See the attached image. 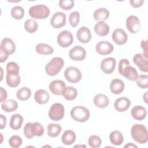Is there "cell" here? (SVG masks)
Listing matches in <instances>:
<instances>
[{"instance_id":"obj_1","label":"cell","mask_w":148,"mask_h":148,"mask_svg":"<svg viewBox=\"0 0 148 148\" xmlns=\"http://www.w3.org/2000/svg\"><path fill=\"white\" fill-rule=\"evenodd\" d=\"M131 134L133 139L139 143L144 144L148 140L147 130L143 124H136L132 125Z\"/></svg>"},{"instance_id":"obj_2","label":"cell","mask_w":148,"mask_h":148,"mask_svg":"<svg viewBox=\"0 0 148 148\" xmlns=\"http://www.w3.org/2000/svg\"><path fill=\"white\" fill-rule=\"evenodd\" d=\"M64 60L59 57L52 58L45 66L46 73L50 76L57 75L64 66Z\"/></svg>"},{"instance_id":"obj_3","label":"cell","mask_w":148,"mask_h":148,"mask_svg":"<svg viewBox=\"0 0 148 148\" xmlns=\"http://www.w3.org/2000/svg\"><path fill=\"white\" fill-rule=\"evenodd\" d=\"M71 117L76 121L84 123L90 118V112L87 108L83 106H76L73 107L70 112Z\"/></svg>"},{"instance_id":"obj_4","label":"cell","mask_w":148,"mask_h":148,"mask_svg":"<svg viewBox=\"0 0 148 148\" xmlns=\"http://www.w3.org/2000/svg\"><path fill=\"white\" fill-rule=\"evenodd\" d=\"M30 17L35 19L46 18L50 14V10L45 5H36L31 6L28 11Z\"/></svg>"},{"instance_id":"obj_5","label":"cell","mask_w":148,"mask_h":148,"mask_svg":"<svg viewBox=\"0 0 148 148\" xmlns=\"http://www.w3.org/2000/svg\"><path fill=\"white\" fill-rule=\"evenodd\" d=\"M64 113L65 110L62 104L60 103H54L51 106L49 110L48 115L51 120L57 121L64 117Z\"/></svg>"},{"instance_id":"obj_6","label":"cell","mask_w":148,"mask_h":148,"mask_svg":"<svg viewBox=\"0 0 148 148\" xmlns=\"http://www.w3.org/2000/svg\"><path fill=\"white\" fill-rule=\"evenodd\" d=\"M82 76L80 71L75 66H69L64 71V77L70 83H76L79 82L81 80Z\"/></svg>"},{"instance_id":"obj_7","label":"cell","mask_w":148,"mask_h":148,"mask_svg":"<svg viewBox=\"0 0 148 148\" xmlns=\"http://www.w3.org/2000/svg\"><path fill=\"white\" fill-rule=\"evenodd\" d=\"M57 41L61 47L66 48L71 46L73 41V36L68 30H64L60 32L57 38Z\"/></svg>"},{"instance_id":"obj_8","label":"cell","mask_w":148,"mask_h":148,"mask_svg":"<svg viewBox=\"0 0 148 148\" xmlns=\"http://www.w3.org/2000/svg\"><path fill=\"white\" fill-rule=\"evenodd\" d=\"M49 88L50 91L54 95H63L66 90V86L63 80L57 79L50 83Z\"/></svg>"},{"instance_id":"obj_9","label":"cell","mask_w":148,"mask_h":148,"mask_svg":"<svg viewBox=\"0 0 148 148\" xmlns=\"http://www.w3.org/2000/svg\"><path fill=\"white\" fill-rule=\"evenodd\" d=\"M69 56L73 61H82L86 57V51L82 46L77 45L69 50Z\"/></svg>"},{"instance_id":"obj_10","label":"cell","mask_w":148,"mask_h":148,"mask_svg":"<svg viewBox=\"0 0 148 148\" xmlns=\"http://www.w3.org/2000/svg\"><path fill=\"white\" fill-rule=\"evenodd\" d=\"M125 25L127 29L131 34L137 33L140 28V20L137 16L134 15H131L127 18Z\"/></svg>"},{"instance_id":"obj_11","label":"cell","mask_w":148,"mask_h":148,"mask_svg":"<svg viewBox=\"0 0 148 148\" xmlns=\"http://www.w3.org/2000/svg\"><path fill=\"white\" fill-rule=\"evenodd\" d=\"M51 25L56 29L64 27L66 24V15L61 12L55 13L50 20Z\"/></svg>"},{"instance_id":"obj_12","label":"cell","mask_w":148,"mask_h":148,"mask_svg":"<svg viewBox=\"0 0 148 148\" xmlns=\"http://www.w3.org/2000/svg\"><path fill=\"white\" fill-rule=\"evenodd\" d=\"M116 61L113 57L104 58L100 64V67L103 72L106 74H111L113 72L116 66Z\"/></svg>"},{"instance_id":"obj_13","label":"cell","mask_w":148,"mask_h":148,"mask_svg":"<svg viewBox=\"0 0 148 148\" xmlns=\"http://www.w3.org/2000/svg\"><path fill=\"white\" fill-rule=\"evenodd\" d=\"M96 51L101 55H108L112 53L114 50L113 45L108 41H100L95 46Z\"/></svg>"},{"instance_id":"obj_14","label":"cell","mask_w":148,"mask_h":148,"mask_svg":"<svg viewBox=\"0 0 148 148\" xmlns=\"http://www.w3.org/2000/svg\"><path fill=\"white\" fill-rule=\"evenodd\" d=\"M112 38L114 42L118 45H123L127 43L128 35L121 28H117L113 32Z\"/></svg>"},{"instance_id":"obj_15","label":"cell","mask_w":148,"mask_h":148,"mask_svg":"<svg viewBox=\"0 0 148 148\" xmlns=\"http://www.w3.org/2000/svg\"><path fill=\"white\" fill-rule=\"evenodd\" d=\"M77 40L82 43H88L91 39V33L90 30L86 27H81L76 32Z\"/></svg>"},{"instance_id":"obj_16","label":"cell","mask_w":148,"mask_h":148,"mask_svg":"<svg viewBox=\"0 0 148 148\" xmlns=\"http://www.w3.org/2000/svg\"><path fill=\"white\" fill-rule=\"evenodd\" d=\"M133 62L139 68V69L144 72L148 71V61L143 55L141 53H137L133 57Z\"/></svg>"},{"instance_id":"obj_17","label":"cell","mask_w":148,"mask_h":148,"mask_svg":"<svg viewBox=\"0 0 148 148\" xmlns=\"http://www.w3.org/2000/svg\"><path fill=\"white\" fill-rule=\"evenodd\" d=\"M119 73L121 75L131 81H135L138 76L136 69L133 66H130V64L127 65Z\"/></svg>"},{"instance_id":"obj_18","label":"cell","mask_w":148,"mask_h":148,"mask_svg":"<svg viewBox=\"0 0 148 148\" xmlns=\"http://www.w3.org/2000/svg\"><path fill=\"white\" fill-rule=\"evenodd\" d=\"M131 105L130 100L126 97H120L117 98L114 103V109L119 112L126 111Z\"/></svg>"},{"instance_id":"obj_19","label":"cell","mask_w":148,"mask_h":148,"mask_svg":"<svg viewBox=\"0 0 148 148\" xmlns=\"http://www.w3.org/2000/svg\"><path fill=\"white\" fill-rule=\"evenodd\" d=\"M124 83L122 80L120 79H114L111 81L109 88L111 92L113 94H120L124 91Z\"/></svg>"},{"instance_id":"obj_20","label":"cell","mask_w":148,"mask_h":148,"mask_svg":"<svg viewBox=\"0 0 148 148\" xmlns=\"http://www.w3.org/2000/svg\"><path fill=\"white\" fill-rule=\"evenodd\" d=\"M131 113L132 118L138 121L145 119L147 114L146 109L140 105L133 107L131 110Z\"/></svg>"},{"instance_id":"obj_21","label":"cell","mask_w":148,"mask_h":148,"mask_svg":"<svg viewBox=\"0 0 148 148\" xmlns=\"http://www.w3.org/2000/svg\"><path fill=\"white\" fill-rule=\"evenodd\" d=\"M34 99L39 104H45L49 101L50 99V95L46 90L39 89L35 92Z\"/></svg>"},{"instance_id":"obj_22","label":"cell","mask_w":148,"mask_h":148,"mask_svg":"<svg viewBox=\"0 0 148 148\" xmlns=\"http://www.w3.org/2000/svg\"><path fill=\"white\" fill-rule=\"evenodd\" d=\"M94 104L99 108H106L109 103V100L108 97L103 94H98L95 95L93 99Z\"/></svg>"},{"instance_id":"obj_23","label":"cell","mask_w":148,"mask_h":148,"mask_svg":"<svg viewBox=\"0 0 148 148\" xmlns=\"http://www.w3.org/2000/svg\"><path fill=\"white\" fill-rule=\"evenodd\" d=\"M94 29L96 34L98 36H104L109 32V26L104 21H98L94 25Z\"/></svg>"},{"instance_id":"obj_24","label":"cell","mask_w":148,"mask_h":148,"mask_svg":"<svg viewBox=\"0 0 148 148\" xmlns=\"http://www.w3.org/2000/svg\"><path fill=\"white\" fill-rule=\"evenodd\" d=\"M0 47L5 49L9 55L14 53L16 50L14 42L12 39L9 38H5L1 40Z\"/></svg>"},{"instance_id":"obj_25","label":"cell","mask_w":148,"mask_h":148,"mask_svg":"<svg viewBox=\"0 0 148 148\" xmlns=\"http://www.w3.org/2000/svg\"><path fill=\"white\" fill-rule=\"evenodd\" d=\"M76 138V136L75 132L72 130H66L63 133L61 137V140L65 145H71L75 142Z\"/></svg>"},{"instance_id":"obj_26","label":"cell","mask_w":148,"mask_h":148,"mask_svg":"<svg viewBox=\"0 0 148 148\" xmlns=\"http://www.w3.org/2000/svg\"><path fill=\"white\" fill-rule=\"evenodd\" d=\"M23 122V116L20 114H14L12 115L10 118L9 126L14 130H18L21 127Z\"/></svg>"},{"instance_id":"obj_27","label":"cell","mask_w":148,"mask_h":148,"mask_svg":"<svg viewBox=\"0 0 148 148\" xmlns=\"http://www.w3.org/2000/svg\"><path fill=\"white\" fill-rule=\"evenodd\" d=\"M110 15L109 11L104 8H101L95 10L94 12V18L99 21L106 20Z\"/></svg>"},{"instance_id":"obj_28","label":"cell","mask_w":148,"mask_h":148,"mask_svg":"<svg viewBox=\"0 0 148 148\" xmlns=\"http://www.w3.org/2000/svg\"><path fill=\"white\" fill-rule=\"evenodd\" d=\"M109 140L112 145L119 146L123 143L124 141V137L121 132L118 130H115L110 134Z\"/></svg>"},{"instance_id":"obj_29","label":"cell","mask_w":148,"mask_h":148,"mask_svg":"<svg viewBox=\"0 0 148 148\" xmlns=\"http://www.w3.org/2000/svg\"><path fill=\"white\" fill-rule=\"evenodd\" d=\"M1 108L5 112H12L18 108V103L15 100L9 99L1 103Z\"/></svg>"},{"instance_id":"obj_30","label":"cell","mask_w":148,"mask_h":148,"mask_svg":"<svg viewBox=\"0 0 148 148\" xmlns=\"http://www.w3.org/2000/svg\"><path fill=\"white\" fill-rule=\"evenodd\" d=\"M36 52L40 54L50 55L54 52L53 48L46 43H38L35 47Z\"/></svg>"},{"instance_id":"obj_31","label":"cell","mask_w":148,"mask_h":148,"mask_svg":"<svg viewBox=\"0 0 148 148\" xmlns=\"http://www.w3.org/2000/svg\"><path fill=\"white\" fill-rule=\"evenodd\" d=\"M62 131V127L58 124L50 123L47 125V133L51 138H56L59 135Z\"/></svg>"},{"instance_id":"obj_32","label":"cell","mask_w":148,"mask_h":148,"mask_svg":"<svg viewBox=\"0 0 148 148\" xmlns=\"http://www.w3.org/2000/svg\"><path fill=\"white\" fill-rule=\"evenodd\" d=\"M6 82L8 86L10 87H16L20 83V76L19 75L6 73Z\"/></svg>"},{"instance_id":"obj_33","label":"cell","mask_w":148,"mask_h":148,"mask_svg":"<svg viewBox=\"0 0 148 148\" xmlns=\"http://www.w3.org/2000/svg\"><path fill=\"white\" fill-rule=\"evenodd\" d=\"M31 95V91L27 87H23L17 91L16 97L20 101H26L28 99Z\"/></svg>"},{"instance_id":"obj_34","label":"cell","mask_w":148,"mask_h":148,"mask_svg":"<svg viewBox=\"0 0 148 148\" xmlns=\"http://www.w3.org/2000/svg\"><path fill=\"white\" fill-rule=\"evenodd\" d=\"M24 27L27 32L32 34L38 30V24L35 20L28 19L24 22Z\"/></svg>"},{"instance_id":"obj_35","label":"cell","mask_w":148,"mask_h":148,"mask_svg":"<svg viewBox=\"0 0 148 148\" xmlns=\"http://www.w3.org/2000/svg\"><path fill=\"white\" fill-rule=\"evenodd\" d=\"M31 130L33 135L36 136H42L45 132L44 127L39 122H34L31 123Z\"/></svg>"},{"instance_id":"obj_36","label":"cell","mask_w":148,"mask_h":148,"mask_svg":"<svg viewBox=\"0 0 148 148\" xmlns=\"http://www.w3.org/2000/svg\"><path fill=\"white\" fill-rule=\"evenodd\" d=\"M77 95V90L73 87H66V90L63 94L64 98L68 101H72L75 99Z\"/></svg>"},{"instance_id":"obj_37","label":"cell","mask_w":148,"mask_h":148,"mask_svg":"<svg viewBox=\"0 0 148 148\" xmlns=\"http://www.w3.org/2000/svg\"><path fill=\"white\" fill-rule=\"evenodd\" d=\"M10 14L15 20H21L24 16V9L20 6H15L11 9Z\"/></svg>"},{"instance_id":"obj_38","label":"cell","mask_w":148,"mask_h":148,"mask_svg":"<svg viewBox=\"0 0 148 148\" xmlns=\"http://www.w3.org/2000/svg\"><path fill=\"white\" fill-rule=\"evenodd\" d=\"M88 145L92 148L99 147L102 143V140L101 138L97 135H91L88 139Z\"/></svg>"},{"instance_id":"obj_39","label":"cell","mask_w":148,"mask_h":148,"mask_svg":"<svg viewBox=\"0 0 148 148\" xmlns=\"http://www.w3.org/2000/svg\"><path fill=\"white\" fill-rule=\"evenodd\" d=\"M136 84L141 88H147L148 76L147 75H140L135 80Z\"/></svg>"},{"instance_id":"obj_40","label":"cell","mask_w":148,"mask_h":148,"mask_svg":"<svg viewBox=\"0 0 148 148\" xmlns=\"http://www.w3.org/2000/svg\"><path fill=\"white\" fill-rule=\"evenodd\" d=\"M20 68L18 65L14 62H9L6 65L7 73L19 75Z\"/></svg>"},{"instance_id":"obj_41","label":"cell","mask_w":148,"mask_h":148,"mask_svg":"<svg viewBox=\"0 0 148 148\" xmlns=\"http://www.w3.org/2000/svg\"><path fill=\"white\" fill-rule=\"evenodd\" d=\"M80 21V14L78 12H72L69 16V23L72 27H76Z\"/></svg>"},{"instance_id":"obj_42","label":"cell","mask_w":148,"mask_h":148,"mask_svg":"<svg viewBox=\"0 0 148 148\" xmlns=\"http://www.w3.org/2000/svg\"><path fill=\"white\" fill-rule=\"evenodd\" d=\"M23 140L20 136L18 135H13L9 139V145L13 148H18L21 146Z\"/></svg>"},{"instance_id":"obj_43","label":"cell","mask_w":148,"mask_h":148,"mask_svg":"<svg viewBox=\"0 0 148 148\" xmlns=\"http://www.w3.org/2000/svg\"><path fill=\"white\" fill-rule=\"evenodd\" d=\"M59 6L64 10H71L75 5V2L73 0H61L58 2Z\"/></svg>"},{"instance_id":"obj_44","label":"cell","mask_w":148,"mask_h":148,"mask_svg":"<svg viewBox=\"0 0 148 148\" xmlns=\"http://www.w3.org/2000/svg\"><path fill=\"white\" fill-rule=\"evenodd\" d=\"M31 123H31V122L27 123L24 125V134L25 136L28 139H31L34 136L33 135V134H32L31 130Z\"/></svg>"},{"instance_id":"obj_45","label":"cell","mask_w":148,"mask_h":148,"mask_svg":"<svg viewBox=\"0 0 148 148\" xmlns=\"http://www.w3.org/2000/svg\"><path fill=\"white\" fill-rule=\"evenodd\" d=\"M9 53L3 48L0 47V62H5L9 56Z\"/></svg>"},{"instance_id":"obj_46","label":"cell","mask_w":148,"mask_h":148,"mask_svg":"<svg viewBox=\"0 0 148 148\" xmlns=\"http://www.w3.org/2000/svg\"><path fill=\"white\" fill-rule=\"evenodd\" d=\"M141 48L143 50V56L147 59L148 54H147V40H142L140 43Z\"/></svg>"},{"instance_id":"obj_47","label":"cell","mask_w":148,"mask_h":148,"mask_svg":"<svg viewBox=\"0 0 148 148\" xmlns=\"http://www.w3.org/2000/svg\"><path fill=\"white\" fill-rule=\"evenodd\" d=\"M130 3L131 5L135 8L140 7L144 3V0H130Z\"/></svg>"},{"instance_id":"obj_48","label":"cell","mask_w":148,"mask_h":148,"mask_svg":"<svg viewBox=\"0 0 148 148\" xmlns=\"http://www.w3.org/2000/svg\"><path fill=\"white\" fill-rule=\"evenodd\" d=\"M1 89V99L0 101L1 103L3 102L6 101L7 98V92L5 89H4L2 87H0Z\"/></svg>"},{"instance_id":"obj_49","label":"cell","mask_w":148,"mask_h":148,"mask_svg":"<svg viewBox=\"0 0 148 148\" xmlns=\"http://www.w3.org/2000/svg\"><path fill=\"white\" fill-rule=\"evenodd\" d=\"M0 119H1V123H0V128L1 130H3L6 125V118L5 116L3 114H0Z\"/></svg>"},{"instance_id":"obj_50","label":"cell","mask_w":148,"mask_h":148,"mask_svg":"<svg viewBox=\"0 0 148 148\" xmlns=\"http://www.w3.org/2000/svg\"><path fill=\"white\" fill-rule=\"evenodd\" d=\"M124 147H137V146L133 144L132 143H128L124 146Z\"/></svg>"},{"instance_id":"obj_51","label":"cell","mask_w":148,"mask_h":148,"mask_svg":"<svg viewBox=\"0 0 148 148\" xmlns=\"http://www.w3.org/2000/svg\"><path fill=\"white\" fill-rule=\"evenodd\" d=\"M147 97V91H146V92H145V94L143 95V100L145 101V102L146 103H148Z\"/></svg>"},{"instance_id":"obj_52","label":"cell","mask_w":148,"mask_h":148,"mask_svg":"<svg viewBox=\"0 0 148 148\" xmlns=\"http://www.w3.org/2000/svg\"><path fill=\"white\" fill-rule=\"evenodd\" d=\"M80 146H84V147H86L85 145H82V146H78V145H76V146H75V147H80Z\"/></svg>"}]
</instances>
